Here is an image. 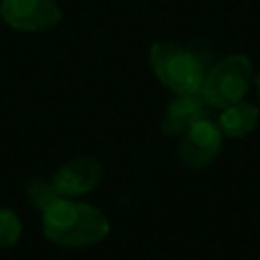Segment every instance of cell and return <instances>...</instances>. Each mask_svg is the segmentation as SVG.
I'll return each instance as SVG.
<instances>
[{
    "mask_svg": "<svg viewBox=\"0 0 260 260\" xmlns=\"http://www.w3.org/2000/svg\"><path fill=\"white\" fill-rule=\"evenodd\" d=\"M26 197H28L30 205H35L41 213L47 207H51L55 201L61 199V195L55 189L53 181H45V179H32L28 183V187H26Z\"/></svg>",
    "mask_w": 260,
    "mask_h": 260,
    "instance_id": "9c48e42d",
    "label": "cell"
},
{
    "mask_svg": "<svg viewBox=\"0 0 260 260\" xmlns=\"http://www.w3.org/2000/svg\"><path fill=\"white\" fill-rule=\"evenodd\" d=\"M254 83H256V93H258V98H260V71H258V75H256Z\"/></svg>",
    "mask_w": 260,
    "mask_h": 260,
    "instance_id": "8fae6325",
    "label": "cell"
},
{
    "mask_svg": "<svg viewBox=\"0 0 260 260\" xmlns=\"http://www.w3.org/2000/svg\"><path fill=\"white\" fill-rule=\"evenodd\" d=\"M0 16L16 30H45L61 20V8L55 0H2Z\"/></svg>",
    "mask_w": 260,
    "mask_h": 260,
    "instance_id": "5b68a950",
    "label": "cell"
},
{
    "mask_svg": "<svg viewBox=\"0 0 260 260\" xmlns=\"http://www.w3.org/2000/svg\"><path fill=\"white\" fill-rule=\"evenodd\" d=\"M22 223L18 215L6 207H0V248H10L18 242Z\"/></svg>",
    "mask_w": 260,
    "mask_h": 260,
    "instance_id": "30bf717a",
    "label": "cell"
},
{
    "mask_svg": "<svg viewBox=\"0 0 260 260\" xmlns=\"http://www.w3.org/2000/svg\"><path fill=\"white\" fill-rule=\"evenodd\" d=\"M252 85V63L246 55L234 53L219 59L207 73L201 85V95L209 108H228L242 102Z\"/></svg>",
    "mask_w": 260,
    "mask_h": 260,
    "instance_id": "3957f363",
    "label": "cell"
},
{
    "mask_svg": "<svg viewBox=\"0 0 260 260\" xmlns=\"http://www.w3.org/2000/svg\"><path fill=\"white\" fill-rule=\"evenodd\" d=\"M258 120H260L258 106L242 100V102H236L221 110V114L217 118V126L223 136L242 138L258 126Z\"/></svg>",
    "mask_w": 260,
    "mask_h": 260,
    "instance_id": "ba28073f",
    "label": "cell"
},
{
    "mask_svg": "<svg viewBox=\"0 0 260 260\" xmlns=\"http://www.w3.org/2000/svg\"><path fill=\"white\" fill-rule=\"evenodd\" d=\"M102 162L98 158L79 156L61 165L51 181L61 197L75 199L79 195L93 191L102 181Z\"/></svg>",
    "mask_w": 260,
    "mask_h": 260,
    "instance_id": "8992f818",
    "label": "cell"
},
{
    "mask_svg": "<svg viewBox=\"0 0 260 260\" xmlns=\"http://www.w3.org/2000/svg\"><path fill=\"white\" fill-rule=\"evenodd\" d=\"M150 67L156 79L177 95L201 91L205 79L203 61L177 43H154L150 47Z\"/></svg>",
    "mask_w": 260,
    "mask_h": 260,
    "instance_id": "7a4b0ae2",
    "label": "cell"
},
{
    "mask_svg": "<svg viewBox=\"0 0 260 260\" xmlns=\"http://www.w3.org/2000/svg\"><path fill=\"white\" fill-rule=\"evenodd\" d=\"M207 112H209V104L205 102L201 91L179 93L175 100L169 102L160 120V128L167 136H181L189 126L207 118Z\"/></svg>",
    "mask_w": 260,
    "mask_h": 260,
    "instance_id": "52a82bcc",
    "label": "cell"
},
{
    "mask_svg": "<svg viewBox=\"0 0 260 260\" xmlns=\"http://www.w3.org/2000/svg\"><path fill=\"white\" fill-rule=\"evenodd\" d=\"M43 234L63 248H85L102 242L110 234V221L91 203L61 197L43 211Z\"/></svg>",
    "mask_w": 260,
    "mask_h": 260,
    "instance_id": "6da1fadb",
    "label": "cell"
},
{
    "mask_svg": "<svg viewBox=\"0 0 260 260\" xmlns=\"http://www.w3.org/2000/svg\"><path fill=\"white\" fill-rule=\"evenodd\" d=\"M223 134L217 122L203 118L189 126L179 140V156L191 169H203L215 160L221 150Z\"/></svg>",
    "mask_w": 260,
    "mask_h": 260,
    "instance_id": "277c9868",
    "label": "cell"
}]
</instances>
